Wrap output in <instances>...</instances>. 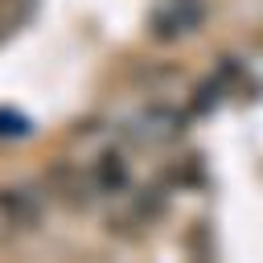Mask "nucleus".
Returning a JSON list of instances; mask_svg holds the SVG:
<instances>
[{"label":"nucleus","mask_w":263,"mask_h":263,"mask_svg":"<svg viewBox=\"0 0 263 263\" xmlns=\"http://www.w3.org/2000/svg\"><path fill=\"white\" fill-rule=\"evenodd\" d=\"M201 21V4L197 0H164L152 12V33L156 37H181Z\"/></svg>","instance_id":"obj_1"},{"label":"nucleus","mask_w":263,"mask_h":263,"mask_svg":"<svg viewBox=\"0 0 263 263\" xmlns=\"http://www.w3.org/2000/svg\"><path fill=\"white\" fill-rule=\"evenodd\" d=\"M99 177H103V185H123V160L119 156H103V164H99Z\"/></svg>","instance_id":"obj_2"}]
</instances>
